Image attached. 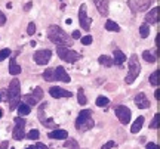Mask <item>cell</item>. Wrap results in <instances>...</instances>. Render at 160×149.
Masks as SVG:
<instances>
[{
  "label": "cell",
  "instance_id": "e0dca14e",
  "mask_svg": "<svg viewBox=\"0 0 160 149\" xmlns=\"http://www.w3.org/2000/svg\"><path fill=\"white\" fill-rule=\"evenodd\" d=\"M113 55H114V59H113V61H114L116 65H122V63L126 61V55L120 50V49H116Z\"/></svg>",
  "mask_w": 160,
  "mask_h": 149
},
{
  "label": "cell",
  "instance_id": "cb8c5ba5",
  "mask_svg": "<svg viewBox=\"0 0 160 149\" xmlns=\"http://www.w3.org/2000/svg\"><path fill=\"white\" fill-rule=\"evenodd\" d=\"M77 100H79L80 105H86V103H88V98H86L85 90H83L82 87L77 90Z\"/></svg>",
  "mask_w": 160,
  "mask_h": 149
},
{
  "label": "cell",
  "instance_id": "ac0fdd59",
  "mask_svg": "<svg viewBox=\"0 0 160 149\" xmlns=\"http://www.w3.org/2000/svg\"><path fill=\"white\" fill-rule=\"evenodd\" d=\"M18 117H25V115H28L30 112H31V106H28L27 103H24V102H21L19 105H18Z\"/></svg>",
  "mask_w": 160,
  "mask_h": 149
},
{
  "label": "cell",
  "instance_id": "8992f818",
  "mask_svg": "<svg viewBox=\"0 0 160 149\" xmlns=\"http://www.w3.org/2000/svg\"><path fill=\"white\" fill-rule=\"evenodd\" d=\"M116 115H117V118L122 124H129V121H131V117H132V112L131 109L125 106V105H119V106H116Z\"/></svg>",
  "mask_w": 160,
  "mask_h": 149
},
{
  "label": "cell",
  "instance_id": "4316f807",
  "mask_svg": "<svg viewBox=\"0 0 160 149\" xmlns=\"http://www.w3.org/2000/svg\"><path fill=\"white\" fill-rule=\"evenodd\" d=\"M150 83H151V86L154 87L159 86V69H156L154 72L150 75Z\"/></svg>",
  "mask_w": 160,
  "mask_h": 149
},
{
  "label": "cell",
  "instance_id": "7dc6e473",
  "mask_svg": "<svg viewBox=\"0 0 160 149\" xmlns=\"http://www.w3.org/2000/svg\"><path fill=\"white\" fill-rule=\"evenodd\" d=\"M0 99H2V96H0Z\"/></svg>",
  "mask_w": 160,
  "mask_h": 149
},
{
  "label": "cell",
  "instance_id": "1f68e13d",
  "mask_svg": "<svg viewBox=\"0 0 160 149\" xmlns=\"http://www.w3.org/2000/svg\"><path fill=\"white\" fill-rule=\"evenodd\" d=\"M31 95H33L34 98H37V99L40 100V99L43 98V90H42V87H36V89H34V92L31 93Z\"/></svg>",
  "mask_w": 160,
  "mask_h": 149
},
{
  "label": "cell",
  "instance_id": "4fadbf2b",
  "mask_svg": "<svg viewBox=\"0 0 160 149\" xmlns=\"http://www.w3.org/2000/svg\"><path fill=\"white\" fill-rule=\"evenodd\" d=\"M159 22V7H153L151 11L145 15V24H157Z\"/></svg>",
  "mask_w": 160,
  "mask_h": 149
},
{
  "label": "cell",
  "instance_id": "b9f144b4",
  "mask_svg": "<svg viewBox=\"0 0 160 149\" xmlns=\"http://www.w3.org/2000/svg\"><path fill=\"white\" fill-rule=\"evenodd\" d=\"M31 6H33V3H31V2H28V3L25 5V7H24V11H25V12H28L30 9H31Z\"/></svg>",
  "mask_w": 160,
  "mask_h": 149
},
{
  "label": "cell",
  "instance_id": "ffe728a7",
  "mask_svg": "<svg viewBox=\"0 0 160 149\" xmlns=\"http://www.w3.org/2000/svg\"><path fill=\"white\" fill-rule=\"evenodd\" d=\"M105 30H107V31H111V33H119L120 27L113 19H107V21H105Z\"/></svg>",
  "mask_w": 160,
  "mask_h": 149
},
{
  "label": "cell",
  "instance_id": "484cf974",
  "mask_svg": "<svg viewBox=\"0 0 160 149\" xmlns=\"http://www.w3.org/2000/svg\"><path fill=\"white\" fill-rule=\"evenodd\" d=\"M150 34V27L147 24H142L141 27H139V35H141V39H147Z\"/></svg>",
  "mask_w": 160,
  "mask_h": 149
},
{
  "label": "cell",
  "instance_id": "9c48e42d",
  "mask_svg": "<svg viewBox=\"0 0 160 149\" xmlns=\"http://www.w3.org/2000/svg\"><path fill=\"white\" fill-rule=\"evenodd\" d=\"M49 95L55 99L71 98V96H73V93L70 92V90H65V89H62V87H51V89H49Z\"/></svg>",
  "mask_w": 160,
  "mask_h": 149
},
{
  "label": "cell",
  "instance_id": "74e56055",
  "mask_svg": "<svg viewBox=\"0 0 160 149\" xmlns=\"http://www.w3.org/2000/svg\"><path fill=\"white\" fill-rule=\"evenodd\" d=\"M5 24H6V16H5V13L0 11V27H2V25H5Z\"/></svg>",
  "mask_w": 160,
  "mask_h": 149
},
{
  "label": "cell",
  "instance_id": "5b68a950",
  "mask_svg": "<svg viewBox=\"0 0 160 149\" xmlns=\"http://www.w3.org/2000/svg\"><path fill=\"white\" fill-rule=\"evenodd\" d=\"M57 53L64 62H68V63L77 62L80 59V56H82L76 50H71L70 47H62V46H57Z\"/></svg>",
  "mask_w": 160,
  "mask_h": 149
},
{
  "label": "cell",
  "instance_id": "ee69618b",
  "mask_svg": "<svg viewBox=\"0 0 160 149\" xmlns=\"http://www.w3.org/2000/svg\"><path fill=\"white\" fill-rule=\"evenodd\" d=\"M154 96H156V99H159V98H160V92H159V90H156Z\"/></svg>",
  "mask_w": 160,
  "mask_h": 149
},
{
  "label": "cell",
  "instance_id": "d590c367",
  "mask_svg": "<svg viewBox=\"0 0 160 149\" xmlns=\"http://www.w3.org/2000/svg\"><path fill=\"white\" fill-rule=\"evenodd\" d=\"M34 33H36V25H34V22H30L28 27H27V34H28V35H33Z\"/></svg>",
  "mask_w": 160,
  "mask_h": 149
},
{
  "label": "cell",
  "instance_id": "7bdbcfd3",
  "mask_svg": "<svg viewBox=\"0 0 160 149\" xmlns=\"http://www.w3.org/2000/svg\"><path fill=\"white\" fill-rule=\"evenodd\" d=\"M8 146H9V143H8V142H2V145H0V149H8Z\"/></svg>",
  "mask_w": 160,
  "mask_h": 149
},
{
  "label": "cell",
  "instance_id": "f1b7e54d",
  "mask_svg": "<svg viewBox=\"0 0 160 149\" xmlns=\"http://www.w3.org/2000/svg\"><path fill=\"white\" fill-rule=\"evenodd\" d=\"M108 98H105V96H98L97 98V106L99 108H104V106H107L108 105Z\"/></svg>",
  "mask_w": 160,
  "mask_h": 149
},
{
  "label": "cell",
  "instance_id": "6da1fadb",
  "mask_svg": "<svg viewBox=\"0 0 160 149\" xmlns=\"http://www.w3.org/2000/svg\"><path fill=\"white\" fill-rule=\"evenodd\" d=\"M48 37L52 43H55L57 46H62V47H70L71 46V40H70V35L64 31L61 27L58 25H51L48 28Z\"/></svg>",
  "mask_w": 160,
  "mask_h": 149
},
{
  "label": "cell",
  "instance_id": "e575fe53",
  "mask_svg": "<svg viewBox=\"0 0 160 149\" xmlns=\"http://www.w3.org/2000/svg\"><path fill=\"white\" fill-rule=\"evenodd\" d=\"M159 114H154V118L151 121V124H150V128H159Z\"/></svg>",
  "mask_w": 160,
  "mask_h": 149
},
{
  "label": "cell",
  "instance_id": "5bb4252c",
  "mask_svg": "<svg viewBox=\"0 0 160 149\" xmlns=\"http://www.w3.org/2000/svg\"><path fill=\"white\" fill-rule=\"evenodd\" d=\"M48 137L49 139H53V140H65V139H68V133L65 132V130H53L48 134Z\"/></svg>",
  "mask_w": 160,
  "mask_h": 149
},
{
  "label": "cell",
  "instance_id": "8d00e7d4",
  "mask_svg": "<svg viewBox=\"0 0 160 149\" xmlns=\"http://www.w3.org/2000/svg\"><path fill=\"white\" fill-rule=\"evenodd\" d=\"M116 146V143L113 142V140H110V142H107V143L102 146V149H111V148H114Z\"/></svg>",
  "mask_w": 160,
  "mask_h": 149
},
{
  "label": "cell",
  "instance_id": "ba28073f",
  "mask_svg": "<svg viewBox=\"0 0 160 149\" xmlns=\"http://www.w3.org/2000/svg\"><path fill=\"white\" fill-rule=\"evenodd\" d=\"M79 22L82 25V28L85 31H89L91 30V24L92 19L88 16V12H86V5H82L79 9Z\"/></svg>",
  "mask_w": 160,
  "mask_h": 149
},
{
  "label": "cell",
  "instance_id": "60d3db41",
  "mask_svg": "<svg viewBox=\"0 0 160 149\" xmlns=\"http://www.w3.org/2000/svg\"><path fill=\"white\" fill-rule=\"evenodd\" d=\"M34 148L36 149H48V146H46V145H43V143H37Z\"/></svg>",
  "mask_w": 160,
  "mask_h": 149
},
{
  "label": "cell",
  "instance_id": "9a60e30c",
  "mask_svg": "<svg viewBox=\"0 0 160 149\" xmlns=\"http://www.w3.org/2000/svg\"><path fill=\"white\" fill-rule=\"evenodd\" d=\"M9 72H11V75H18L21 74V67L17 63V59H15V56L11 58V63H9Z\"/></svg>",
  "mask_w": 160,
  "mask_h": 149
},
{
  "label": "cell",
  "instance_id": "836d02e7",
  "mask_svg": "<svg viewBox=\"0 0 160 149\" xmlns=\"http://www.w3.org/2000/svg\"><path fill=\"white\" fill-rule=\"evenodd\" d=\"M80 39H82V44H85V46H89V44L92 43V40H93L91 34L85 35V37H80Z\"/></svg>",
  "mask_w": 160,
  "mask_h": 149
},
{
  "label": "cell",
  "instance_id": "d4e9b609",
  "mask_svg": "<svg viewBox=\"0 0 160 149\" xmlns=\"http://www.w3.org/2000/svg\"><path fill=\"white\" fill-rule=\"evenodd\" d=\"M43 78H45L46 81H53L55 80V71L52 68H48L45 72H43Z\"/></svg>",
  "mask_w": 160,
  "mask_h": 149
},
{
  "label": "cell",
  "instance_id": "f35d334b",
  "mask_svg": "<svg viewBox=\"0 0 160 149\" xmlns=\"http://www.w3.org/2000/svg\"><path fill=\"white\" fill-rule=\"evenodd\" d=\"M147 149H159V146L156 143H153V142H150V143H147V146H145Z\"/></svg>",
  "mask_w": 160,
  "mask_h": 149
},
{
  "label": "cell",
  "instance_id": "d6a6232c",
  "mask_svg": "<svg viewBox=\"0 0 160 149\" xmlns=\"http://www.w3.org/2000/svg\"><path fill=\"white\" fill-rule=\"evenodd\" d=\"M25 124H27V121H25V118H24V117H17V118H15V126L25 127Z\"/></svg>",
  "mask_w": 160,
  "mask_h": 149
},
{
  "label": "cell",
  "instance_id": "4dcf8cb0",
  "mask_svg": "<svg viewBox=\"0 0 160 149\" xmlns=\"http://www.w3.org/2000/svg\"><path fill=\"white\" fill-rule=\"evenodd\" d=\"M8 56H11V49H3V50H0V62L5 61Z\"/></svg>",
  "mask_w": 160,
  "mask_h": 149
},
{
  "label": "cell",
  "instance_id": "7402d4cb",
  "mask_svg": "<svg viewBox=\"0 0 160 149\" xmlns=\"http://www.w3.org/2000/svg\"><path fill=\"white\" fill-rule=\"evenodd\" d=\"M22 102L27 103L28 106H36V105L39 103V99L34 98V96L30 93V95H24V96H22Z\"/></svg>",
  "mask_w": 160,
  "mask_h": 149
},
{
  "label": "cell",
  "instance_id": "44dd1931",
  "mask_svg": "<svg viewBox=\"0 0 160 149\" xmlns=\"http://www.w3.org/2000/svg\"><path fill=\"white\" fill-rule=\"evenodd\" d=\"M98 62L104 65V67H113L114 65V61H113V58H110L108 55H101V56L98 58Z\"/></svg>",
  "mask_w": 160,
  "mask_h": 149
},
{
  "label": "cell",
  "instance_id": "7a4b0ae2",
  "mask_svg": "<svg viewBox=\"0 0 160 149\" xmlns=\"http://www.w3.org/2000/svg\"><path fill=\"white\" fill-rule=\"evenodd\" d=\"M8 102H9V109L18 108V105L21 103V87H19V80L18 78H12L11 84L8 87Z\"/></svg>",
  "mask_w": 160,
  "mask_h": 149
},
{
  "label": "cell",
  "instance_id": "7c38bea8",
  "mask_svg": "<svg viewBox=\"0 0 160 149\" xmlns=\"http://www.w3.org/2000/svg\"><path fill=\"white\" fill-rule=\"evenodd\" d=\"M55 71V80H59V81H64V83H70V75L67 74V71L64 67H57L53 69Z\"/></svg>",
  "mask_w": 160,
  "mask_h": 149
},
{
  "label": "cell",
  "instance_id": "3957f363",
  "mask_svg": "<svg viewBox=\"0 0 160 149\" xmlns=\"http://www.w3.org/2000/svg\"><path fill=\"white\" fill-rule=\"evenodd\" d=\"M93 126H95V121L92 118V111L91 109L82 111L76 120V128L79 132H88V130L93 128Z\"/></svg>",
  "mask_w": 160,
  "mask_h": 149
},
{
  "label": "cell",
  "instance_id": "d6986e66",
  "mask_svg": "<svg viewBox=\"0 0 160 149\" xmlns=\"http://www.w3.org/2000/svg\"><path fill=\"white\" fill-rule=\"evenodd\" d=\"M142 124H144V117L142 115H139L137 120H135V123L132 124V127H131V132L135 134V133H138L139 130H141V127H142Z\"/></svg>",
  "mask_w": 160,
  "mask_h": 149
},
{
  "label": "cell",
  "instance_id": "f546056e",
  "mask_svg": "<svg viewBox=\"0 0 160 149\" xmlns=\"http://www.w3.org/2000/svg\"><path fill=\"white\" fill-rule=\"evenodd\" d=\"M40 137V132L39 130H31V132H28V134H27V139H30V140H37V139Z\"/></svg>",
  "mask_w": 160,
  "mask_h": 149
},
{
  "label": "cell",
  "instance_id": "83f0119b",
  "mask_svg": "<svg viewBox=\"0 0 160 149\" xmlns=\"http://www.w3.org/2000/svg\"><path fill=\"white\" fill-rule=\"evenodd\" d=\"M65 148H70V149H80L79 143L76 142L74 139H65Z\"/></svg>",
  "mask_w": 160,
  "mask_h": 149
},
{
  "label": "cell",
  "instance_id": "30bf717a",
  "mask_svg": "<svg viewBox=\"0 0 160 149\" xmlns=\"http://www.w3.org/2000/svg\"><path fill=\"white\" fill-rule=\"evenodd\" d=\"M135 105H137L139 109H147L150 108V100L147 99V96H145V93H138L137 96H135Z\"/></svg>",
  "mask_w": 160,
  "mask_h": 149
},
{
  "label": "cell",
  "instance_id": "277c9868",
  "mask_svg": "<svg viewBox=\"0 0 160 149\" xmlns=\"http://www.w3.org/2000/svg\"><path fill=\"white\" fill-rule=\"evenodd\" d=\"M139 72H141V63L138 61L137 55H132V56L129 58V72L126 75L125 81L128 84H132V83L135 81V78L139 75Z\"/></svg>",
  "mask_w": 160,
  "mask_h": 149
},
{
  "label": "cell",
  "instance_id": "ab89813d",
  "mask_svg": "<svg viewBox=\"0 0 160 149\" xmlns=\"http://www.w3.org/2000/svg\"><path fill=\"white\" fill-rule=\"evenodd\" d=\"M71 37H73L74 40H79L80 37H82V34H80V31H74V33L71 34Z\"/></svg>",
  "mask_w": 160,
  "mask_h": 149
},
{
  "label": "cell",
  "instance_id": "2e32d148",
  "mask_svg": "<svg viewBox=\"0 0 160 149\" xmlns=\"http://www.w3.org/2000/svg\"><path fill=\"white\" fill-rule=\"evenodd\" d=\"M24 128H25V127L15 126L13 127V132H12V137L15 139V140H22V139L25 137V132H24Z\"/></svg>",
  "mask_w": 160,
  "mask_h": 149
},
{
  "label": "cell",
  "instance_id": "52a82bcc",
  "mask_svg": "<svg viewBox=\"0 0 160 149\" xmlns=\"http://www.w3.org/2000/svg\"><path fill=\"white\" fill-rule=\"evenodd\" d=\"M33 58H34V62L37 63V65H46V63L51 61L52 52L49 50V49H40V50L36 52Z\"/></svg>",
  "mask_w": 160,
  "mask_h": 149
},
{
  "label": "cell",
  "instance_id": "603a6c76",
  "mask_svg": "<svg viewBox=\"0 0 160 149\" xmlns=\"http://www.w3.org/2000/svg\"><path fill=\"white\" fill-rule=\"evenodd\" d=\"M142 58H144V61H147L148 63H154L156 59H157V56H156V52H154V53H151L150 50H144L142 52Z\"/></svg>",
  "mask_w": 160,
  "mask_h": 149
},
{
  "label": "cell",
  "instance_id": "bcb514c9",
  "mask_svg": "<svg viewBox=\"0 0 160 149\" xmlns=\"http://www.w3.org/2000/svg\"><path fill=\"white\" fill-rule=\"evenodd\" d=\"M2 115H3V109H0V118H2Z\"/></svg>",
  "mask_w": 160,
  "mask_h": 149
},
{
  "label": "cell",
  "instance_id": "f6af8a7d",
  "mask_svg": "<svg viewBox=\"0 0 160 149\" xmlns=\"http://www.w3.org/2000/svg\"><path fill=\"white\" fill-rule=\"evenodd\" d=\"M25 149H36V148H34V146H27Z\"/></svg>",
  "mask_w": 160,
  "mask_h": 149
},
{
  "label": "cell",
  "instance_id": "8fae6325",
  "mask_svg": "<svg viewBox=\"0 0 160 149\" xmlns=\"http://www.w3.org/2000/svg\"><path fill=\"white\" fill-rule=\"evenodd\" d=\"M97 11L99 12V15L107 16L108 15V0H93Z\"/></svg>",
  "mask_w": 160,
  "mask_h": 149
}]
</instances>
